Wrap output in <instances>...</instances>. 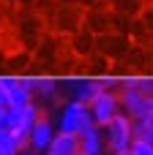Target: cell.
<instances>
[{
    "label": "cell",
    "instance_id": "6da1fadb",
    "mask_svg": "<svg viewBox=\"0 0 153 155\" xmlns=\"http://www.w3.org/2000/svg\"><path fill=\"white\" fill-rule=\"evenodd\" d=\"M93 125V117H90V109L85 106V104H79V101H68V104H63V109H60V117H57V128L55 131H63V134H74V136H79L85 128H90Z\"/></svg>",
    "mask_w": 153,
    "mask_h": 155
},
{
    "label": "cell",
    "instance_id": "7a4b0ae2",
    "mask_svg": "<svg viewBox=\"0 0 153 155\" xmlns=\"http://www.w3.org/2000/svg\"><path fill=\"white\" fill-rule=\"evenodd\" d=\"M104 144H107V153H120V150H129L131 144V120L120 112L115 114L104 128Z\"/></svg>",
    "mask_w": 153,
    "mask_h": 155
},
{
    "label": "cell",
    "instance_id": "3957f363",
    "mask_svg": "<svg viewBox=\"0 0 153 155\" xmlns=\"http://www.w3.org/2000/svg\"><path fill=\"white\" fill-rule=\"evenodd\" d=\"M129 46H131V41H129V35H123V33H101V35H96V44H93V49H96V54H101V57H107L110 63H118V60H123V54L129 52Z\"/></svg>",
    "mask_w": 153,
    "mask_h": 155
},
{
    "label": "cell",
    "instance_id": "277c9868",
    "mask_svg": "<svg viewBox=\"0 0 153 155\" xmlns=\"http://www.w3.org/2000/svg\"><path fill=\"white\" fill-rule=\"evenodd\" d=\"M88 109H90L93 123L101 125V128H104L115 114H120V104H118V95H115L112 90H101V93L88 104Z\"/></svg>",
    "mask_w": 153,
    "mask_h": 155
},
{
    "label": "cell",
    "instance_id": "5b68a950",
    "mask_svg": "<svg viewBox=\"0 0 153 155\" xmlns=\"http://www.w3.org/2000/svg\"><path fill=\"white\" fill-rule=\"evenodd\" d=\"M52 136H55V125H52V120L41 112L38 120L33 123L30 134H27V150H30V153H44V150L49 147Z\"/></svg>",
    "mask_w": 153,
    "mask_h": 155
},
{
    "label": "cell",
    "instance_id": "8992f818",
    "mask_svg": "<svg viewBox=\"0 0 153 155\" xmlns=\"http://www.w3.org/2000/svg\"><path fill=\"white\" fill-rule=\"evenodd\" d=\"M0 87H3V93H5V98H8V109H11V106H25V104L33 101L25 76H16V74L0 76Z\"/></svg>",
    "mask_w": 153,
    "mask_h": 155
},
{
    "label": "cell",
    "instance_id": "52a82bcc",
    "mask_svg": "<svg viewBox=\"0 0 153 155\" xmlns=\"http://www.w3.org/2000/svg\"><path fill=\"white\" fill-rule=\"evenodd\" d=\"M93 44H96V35L93 33H88L85 27H79V30H74L71 35H66V49L77 57V60H85V57H90L96 49H93Z\"/></svg>",
    "mask_w": 153,
    "mask_h": 155
},
{
    "label": "cell",
    "instance_id": "ba28073f",
    "mask_svg": "<svg viewBox=\"0 0 153 155\" xmlns=\"http://www.w3.org/2000/svg\"><path fill=\"white\" fill-rule=\"evenodd\" d=\"M77 142H79V153L82 155H107V144H104V131H101V125H90V128H85L79 136H77Z\"/></svg>",
    "mask_w": 153,
    "mask_h": 155
},
{
    "label": "cell",
    "instance_id": "9c48e42d",
    "mask_svg": "<svg viewBox=\"0 0 153 155\" xmlns=\"http://www.w3.org/2000/svg\"><path fill=\"white\" fill-rule=\"evenodd\" d=\"M47 153H52V155H77V153H79V142H77V136H74V134L55 131V136H52V142H49Z\"/></svg>",
    "mask_w": 153,
    "mask_h": 155
},
{
    "label": "cell",
    "instance_id": "30bf717a",
    "mask_svg": "<svg viewBox=\"0 0 153 155\" xmlns=\"http://www.w3.org/2000/svg\"><path fill=\"white\" fill-rule=\"evenodd\" d=\"M153 142V117L131 120V142Z\"/></svg>",
    "mask_w": 153,
    "mask_h": 155
},
{
    "label": "cell",
    "instance_id": "8fae6325",
    "mask_svg": "<svg viewBox=\"0 0 153 155\" xmlns=\"http://www.w3.org/2000/svg\"><path fill=\"white\" fill-rule=\"evenodd\" d=\"M129 150H131V155H153V142H131L129 144Z\"/></svg>",
    "mask_w": 153,
    "mask_h": 155
},
{
    "label": "cell",
    "instance_id": "7c38bea8",
    "mask_svg": "<svg viewBox=\"0 0 153 155\" xmlns=\"http://www.w3.org/2000/svg\"><path fill=\"white\" fill-rule=\"evenodd\" d=\"M16 5H19V11H36L38 0H16Z\"/></svg>",
    "mask_w": 153,
    "mask_h": 155
},
{
    "label": "cell",
    "instance_id": "4fadbf2b",
    "mask_svg": "<svg viewBox=\"0 0 153 155\" xmlns=\"http://www.w3.org/2000/svg\"><path fill=\"white\" fill-rule=\"evenodd\" d=\"M112 155H131V150H120V153H112Z\"/></svg>",
    "mask_w": 153,
    "mask_h": 155
},
{
    "label": "cell",
    "instance_id": "5bb4252c",
    "mask_svg": "<svg viewBox=\"0 0 153 155\" xmlns=\"http://www.w3.org/2000/svg\"><path fill=\"white\" fill-rule=\"evenodd\" d=\"M3 117H5V109L0 106V125H3Z\"/></svg>",
    "mask_w": 153,
    "mask_h": 155
},
{
    "label": "cell",
    "instance_id": "9a60e30c",
    "mask_svg": "<svg viewBox=\"0 0 153 155\" xmlns=\"http://www.w3.org/2000/svg\"><path fill=\"white\" fill-rule=\"evenodd\" d=\"M30 155H38V153H30Z\"/></svg>",
    "mask_w": 153,
    "mask_h": 155
},
{
    "label": "cell",
    "instance_id": "2e32d148",
    "mask_svg": "<svg viewBox=\"0 0 153 155\" xmlns=\"http://www.w3.org/2000/svg\"><path fill=\"white\" fill-rule=\"evenodd\" d=\"M77 155H82V153H77Z\"/></svg>",
    "mask_w": 153,
    "mask_h": 155
}]
</instances>
